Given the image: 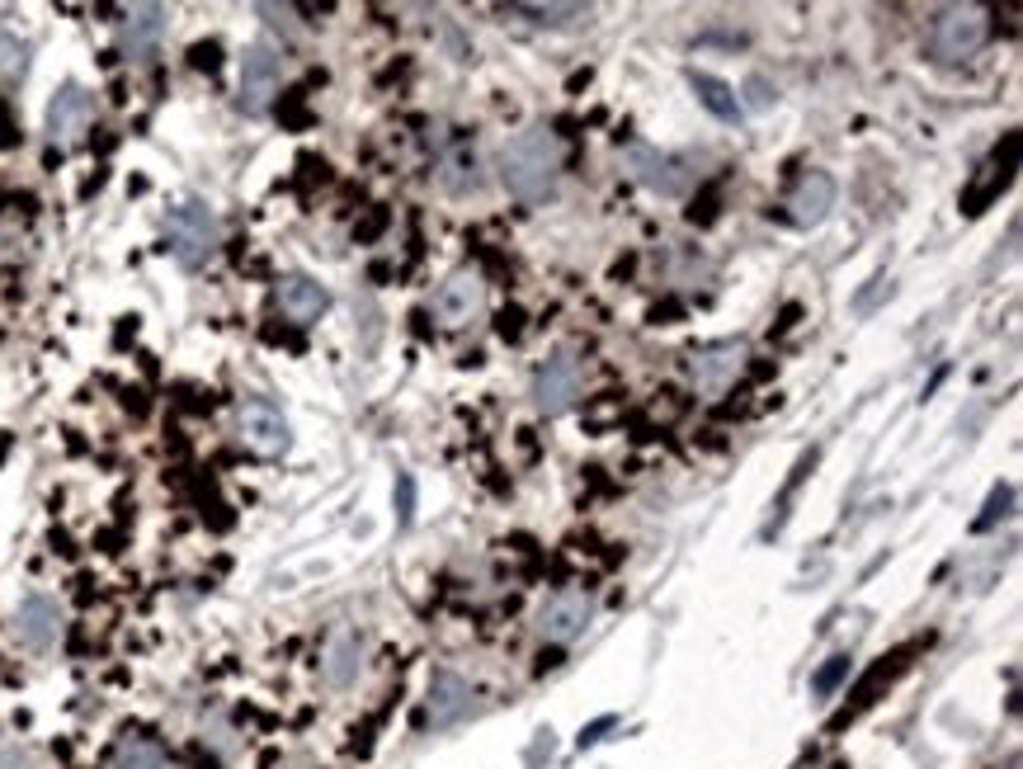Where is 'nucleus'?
Masks as SVG:
<instances>
[{
    "mask_svg": "<svg viewBox=\"0 0 1023 769\" xmlns=\"http://www.w3.org/2000/svg\"><path fill=\"white\" fill-rule=\"evenodd\" d=\"M990 24H986V10L976 5H948L939 19H934V52L939 62H967L981 43H986Z\"/></svg>",
    "mask_w": 1023,
    "mask_h": 769,
    "instance_id": "obj_4",
    "label": "nucleus"
},
{
    "mask_svg": "<svg viewBox=\"0 0 1023 769\" xmlns=\"http://www.w3.org/2000/svg\"><path fill=\"white\" fill-rule=\"evenodd\" d=\"M279 307L288 321L307 326V321H316L330 307V293L316 284V279H307V274H288L279 284Z\"/></svg>",
    "mask_w": 1023,
    "mask_h": 769,
    "instance_id": "obj_14",
    "label": "nucleus"
},
{
    "mask_svg": "<svg viewBox=\"0 0 1023 769\" xmlns=\"http://www.w3.org/2000/svg\"><path fill=\"white\" fill-rule=\"evenodd\" d=\"M745 104H750V109H769V104H774V90H769L764 76H750V81H745Z\"/></svg>",
    "mask_w": 1023,
    "mask_h": 769,
    "instance_id": "obj_25",
    "label": "nucleus"
},
{
    "mask_svg": "<svg viewBox=\"0 0 1023 769\" xmlns=\"http://www.w3.org/2000/svg\"><path fill=\"white\" fill-rule=\"evenodd\" d=\"M693 90H698V104H703L708 114H717L722 123H736V118H741V100L731 95L726 81H717V76H693Z\"/></svg>",
    "mask_w": 1023,
    "mask_h": 769,
    "instance_id": "obj_19",
    "label": "nucleus"
},
{
    "mask_svg": "<svg viewBox=\"0 0 1023 769\" xmlns=\"http://www.w3.org/2000/svg\"><path fill=\"white\" fill-rule=\"evenodd\" d=\"M90 123H95V95L81 85H62L48 104V137L57 147H71Z\"/></svg>",
    "mask_w": 1023,
    "mask_h": 769,
    "instance_id": "obj_11",
    "label": "nucleus"
},
{
    "mask_svg": "<svg viewBox=\"0 0 1023 769\" xmlns=\"http://www.w3.org/2000/svg\"><path fill=\"white\" fill-rule=\"evenodd\" d=\"M396 496H401V524H411V515H415V482L401 472L396 477Z\"/></svg>",
    "mask_w": 1023,
    "mask_h": 769,
    "instance_id": "obj_26",
    "label": "nucleus"
},
{
    "mask_svg": "<svg viewBox=\"0 0 1023 769\" xmlns=\"http://www.w3.org/2000/svg\"><path fill=\"white\" fill-rule=\"evenodd\" d=\"M561 175V137L547 123H528L524 133H514L500 151V180L514 199H543Z\"/></svg>",
    "mask_w": 1023,
    "mask_h": 769,
    "instance_id": "obj_1",
    "label": "nucleus"
},
{
    "mask_svg": "<svg viewBox=\"0 0 1023 769\" xmlns=\"http://www.w3.org/2000/svg\"><path fill=\"white\" fill-rule=\"evenodd\" d=\"M835 208V180L825 170H807L802 180L792 184V199H788V213L797 227H816L825 222V213Z\"/></svg>",
    "mask_w": 1023,
    "mask_h": 769,
    "instance_id": "obj_12",
    "label": "nucleus"
},
{
    "mask_svg": "<svg viewBox=\"0 0 1023 769\" xmlns=\"http://www.w3.org/2000/svg\"><path fill=\"white\" fill-rule=\"evenodd\" d=\"M1009 505H1014V486H995V491H990V501H986V510L972 519V529H976V534L995 529V524L1009 515Z\"/></svg>",
    "mask_w": 1023,
    "mask_h": 769,
    "instance_id": "obj_22",
    "label": "nucleus"
},
{
    "mask_svg": "<svg viewBox=\"0 0 1023 769\" xmlns=\"http://www.w3.org/2000/svg\"><path fill=\"white\" fill-rule=\"evenodd\" d=\"M165 236H170V251L180 260L184 269H198L208 265L217 255V218L208 213V203H180L170 218H165Z\"/></svg>",
    "mask_w": 1023,
    "mask_h": 769,
    "instance_id": "obj_2",
    "label": "nucleus"
},
{
    "mask_svg": "<svg viewBox=\"0 0 1023 769\" xmlns=\"http://www.w3.org/2000/svg\"><path fill=\"white\" fill-rule=\"evenodd\" d=\"M24 43H19L15 34L0 38V76H24V67H29V57H24Z\"/></svg>",
    "mask_w": 1023,
    "mask_h": 769,
    "instance_id": "obj_23",
    "label": "nucleus"
},
{
    "mask_svg": "<svg viewBox=\"0 0 1023 769\" xmlns=\"http://www.w3.org/2000/svg\"><path fill=\"white\" fill-rule=\"evenodd\" d=\"M467 685H462L458 675H434V685H429V718H434V727H444V722H453L467 708Z\"/></svg>",
    "mask_w": 1023,
    "mask_h": 769,
    "instance_id": "obj_16",
    "label": "nucleus"
},
{
    "mask_svg": "<svg viewBox=\"0 0 1023 769\" xmlns=\"http://www.w3.org/2000/svg\"><path fill=\"white\" fill-rule=\"evenodd\" d=\"M627 170H632V180L642 184V189H651L660 199H684L693 189L689 161H679V156H670V151H660V147H632L627 151Z\"/></svg>",
    "mask_w": 1023,
    "mask_h": 769,
    "instance_id": "obj_3",
    "label": "nucleus"
},
{
    "mask_svg": "<svg viewBox=\"0 0 1023 769\" xmlns=\"http://www.w3.org/2000/svg\"><path fill=\"white\" fill-rule=\"evenodd\" d=\"M359 675V637L354 633H335L326 647V680L335 689H345Z\"/></svg>",
    "mask_w": 1023,
    "mask_h": 769,
    "instance_id": "obj_17",
    "label": "nucleus"
},
{
    "mask_svg": "<svg viewBox=\"0 0 1023 769\" xmlns=\"http://www.w3.org/2000/svg\"><path fill=\"white\" fill-rule=\"evenodd\" d=\"M161 34H165V10L161 5H137L132 10V19L123 24V52H128L132 62H147L151 57V48L161 43Z\"/></svg>",
    "mask_w": 1023,
    "mask_h": 769,
    "instance_id": "obj_15",
    "label": "nucleus"
},
{
    "mask_svg": "<svg viewBox=\"0 0 1023 769\" xmlns=\"http://www.w3.org/2000/svg\"><path fill=\"white\" fill-rule=\"evenodd\" d=\"M434 312H439V321L444 326H472V321L486 312V279H481L477 269H453L444 284H439V293H434Z\"/></svg>",
    "mask_w": 1023,
    "mask_h": 769,
    "instance_id": "obj_5",
    "label": "nucleus"
},
{
    "mask_svg": "<svg viewBox=\"0 0 1023 769\" xmlns=\"http://www.w3.org/2000/svg\"><path fill=\"white\" fill-rule=\"evenodd\" d=\"M514 15L533 19L543 29H580L590 24V5H514Z\"/></svg>",
    "mask_w": 1023,
    "mask_h": 769,
    "instance_id": "obj_18",
    "label": "nucleus"
},
{
    "mask_svg": "<svg viewBox=\"0 0 1023 769\" xmlns=\"http://www.w3.org/2000/svg\"><path fill=\"white\" fill-rule=\"evenodd\" d=\"M580 364L571 359V354H552L543 368H538V378H533V406H538V416H566L571 406L580 402Z\"/></svg>",
    "mask_w": 1023,
    "mask_h": 769,
    "instance_id": "obj_6",
    "label": "nucleus"
},
{
    "mask_svg": "<svg viewBox=\"0 0 1023 769\" xmlns=\"http://www.w3.org/2000/svg\"><path fill=\"white\" fill-rule=\"evenodd\" d=\"M118 769H161L165 765V755H161V746L156 741H147V736H128L123 746H118Z\"/></svg>",
    "mask_w": 1023,
    "mask_h": 769,
    "instance_id": "obj_21",
    "label": "nucleus"
},
{
    "mask_svg": "<svg viewBox=\"0 0 1023 769\" xmlns=\"http://www.w3.org/2000/svg\"><path fill=\"white\" fill-rule=\"evenodd\" d=\"M844 675H849V656H830V661H825L821 670H816V675H811V689H816V694H830V689L840 685Z\"/></svg>",
    "mask_w": 1023,
    "mask_h": 769,
    "instance_id": "obj_24",
    "label": "nucleus"
},
{
    "mask_svg": "<svg viewBox=\"0 0 1023 769\" xmlns=\"http://www.w3.org/2000/svg\"><path fill=\"white\" fill-rule=\"evenodd\" d=\"M236 425H241L246 449L264 453V458H279V453H288V444H293L283 411L274 402H264V397H246V402H241V411H236Z\"/></svg>",
    "mask_w": 1023,
    "mask_h": 769,
    "instance_id": "obj_7",
    "label": "nucleus"
},
{
    "mask_svg": "<svg viewBox=\"0 0 1023 769\" xmlns=\"http://www.w3.org/2000/svg\"><path fill=\"white\" fill-rule=\"evenodd\" d=\"M590 614H594V600H590V590H580V586H566V590H557L552 600L538 609V633L547 637V642H557V647H566V642H576L580 633H585V623H590Z\"/></svg>",
    "mask_w": 1023,
    "mask_h": 769,
    "instance_id": "obj_8",
    "label": "nucleus"
},
{
    "mask_svg": "<svg viewBox=\"0 0 1023 769\" xmlns=\"http://www.w3.org/2000/svg\"><path fill=\"white\" fill-rule=\"evenodd\" d=\"M279 81H283V62L274 52V43H255L241 57V109L246 114H264L269 100L279 95Z\"/></svg>",
    "mask_w": 1023,
    "mask_h": 769,
    "instance_id": "obj_9",
    "label": "nucleus"
},
{
    "mask_svg": "<svg viewBox=\"0 0 1023 769\" xmlns=\"http://www.w3.org/2000/svg\"><path fill=\"white\" fill-rule=\"evenodd\" d=\"M439 184H444L448 194H472L481 184V175H477V156L467 147H458L453 156L444 161V170H439Z\"/></svg>",
    "mask_w": 1023,
    "mask_h": 769,
    "instance_id": "obj_20",
    "label": "nucleus"
},
{
    "mask_svg": "<svg viewBox=\"0 0 1023 769\" xmlns=\"http://www.w3.org/2000/svg\"><path fill=\"white\" fill-rule=\"evenodd\" d=\"M745 364V345L741 340H722V345H703V350L689 354V378L703 397H717L726 392V383L741 373Z\"/></svg>",
    "mask_w": 1023,
    "mask_h": 769,
    "instance_id": "obj_10",
    "label": "nucleus"
},
{
    "mask_svg": "<svg viewBox=\"0 0 1023 769\" xmlns=\"http://www.w3.org/2000/svg\"><path fill=\"white\" fill-rule=\"evenodd\" d=\"M19 637L29 642L33 652H48L52 642H57V633H62V609H57V600L52 595H29V600L19 604Z\"/></svg>",
    "mask_w": 1023,
    "mask_h": 769,
    "instance_id": "obj_13",
    "label": "nucleus"
}]
</instances>
